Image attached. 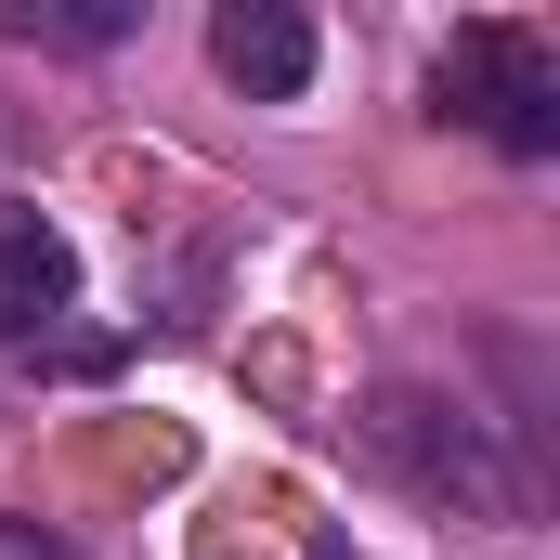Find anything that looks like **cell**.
I'll return each instance as SVG.
<instances>
[{"label": "cell", "instance_id": "cell-3", "mask_svg": "<svg viewBox=\"0 0 560 560\" xmlns=\"http://www.w3.org/2000/svg\"><path fill=\"white\" fill-rule=\"evenodd\" d=\"M79 313V248L39 209H0V339H52Z\"/></svg>", "mask_w": 560, "mask_h": 560}, {"label": "cell", "instance_id": "cell-2", "mask_svg": "<svg viewBox=\"0 0 560 560\" xmlns=\"http://www.w3.org/2000/svg\"><path fill=\"white\" fill-rule=\"evenodd\" d=\"M430 92H443V118H469L509 156H560V66H548L535 26H456L443 66H430Z\"/></svg>", "mask_w": 560, "mask_h": 560}, {"label": "cell", "instance_id": "cell-7", "mask_svg": "<svg viewBox=\"0 0 560 560\" xmlns=\"http://www.w3.org/2000/svg\"><path fill=\"white\" fill-rule=\"evenodd\" d=\"M300 560H365V548H352V535H313V548H300Z\"/></svg>", "mask_w": 560, "mask_h": 560}, {"label": "cell", "instance_id": "cell-5", "mask_svg": "<svg viewBox=\"0 0 560 560\" xmlns=\"http://www.w3.org/2000/svg\"><path fill=\"white\" fill-rule=\"evenodd\" d=\"M39 39H66V52H105V39H131V0H79V13H26Z\"/></svg>", "mask_w": 560, "mask_h": 560}, {"label": "cell", "instance_id": "cell-6", "mask_svg": "<svg viewBox=\"0 0 560 560\" xmlns=\"http://www.w3.org/2000/svg\"><path fill=\"white\" fill-rule=\"evenodd\" d=\"M0 560H79V548H52L39 522H0Z\"/></svg>", "mask_w": 560, "mask_h": 560}, {"label": "cell", "instance_id": "cell-4", "mask_svg": "<svg viewBox=\"0 0 560 560\" xmlns=\"http://www.w3.org/2000/svg\"><path fill=\"white\" fill-rule=\"evenodd\" d=\"M209 66H222L248 105H287V92L313 79V26H300L287 0H222V13H209Z\"/></svg>", "mask_w": 560, "mask_h": 560}, {"label": "cell", "instance_id": "cell-1", "mask_svg": "<svg viewBox=\"0 0 560 560\" xmlns=\"http://www.w3.org/2000/svg\"><path fill=\"white\" fill-rule=\"evenodd\" d=\"M352 469H378L392 495H430V509H456V522H535L548 509V469H535V443H509L495 405H456V392H430V378H378L352 418Z\"/></svg>", "mask_w": 560, "mask_h": 560}]
</instances>
